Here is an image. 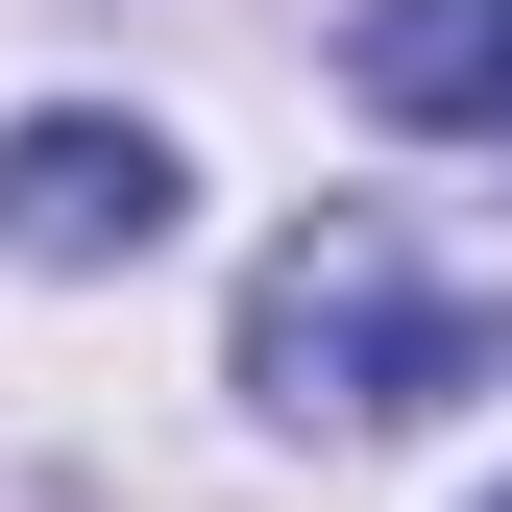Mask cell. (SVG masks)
<instances>
[{
  "label": "cell",
  "mask_w": 512,
  "mask_h": 512,
  "mask_svg": "<svg viewBox=\"0 0 512 512\" xmlns=\"http://www.w3.org/2000/svg\"><path fill=\"white\" fill-rule=\"evenodd\" d=\"M512 366V269H415L391 220H317L244 269V391L269 415H439V391H488Z\"/></svg>",
  "instance_id": "1"
},
{
  "label": "cell",
  "mask_w": 512,
  "mask_h": 512,
  "mask_svg": "<svg viewBox=\"0 0 512 512\" xmlns=\"http://www.w3.org/2000/svg\"><path fill=\"white\" fill-rule=\"evenodd\" d=\"M171 196L196 171L147 147V122H98V98H49V122H0V269H147Z\"/></svg>",
  "instance_id": "2"
},
{
  "label": "cell",
  "mask_w": 512,
  "mask_h": 512,
  "mask_svg": "<svg viewBox=\"0 0 512 512\" xmlns=\"http://www.w3.org/2000/svg\"><path fill=\"white\" fill-rule=\"evenodd\" d=\"M342 74H366V122H415V147H512V0H366Z\"/></svg>",
  "instance_id": "3"
},
{
  "label": "cell",
  "mask_w": 512,
  "mask_h": 512,
  "mask_svg": "<svg viewBox=\"0 0 512 512\" xmlns=\"http://www.w3.org/2000/svg\"><path fill=\"white\" fill-rule=\"evenodd\" d=\"M488 512H512V488H488Z\"/></svg>",
  "instance_id": "4"
}]
</instances>
